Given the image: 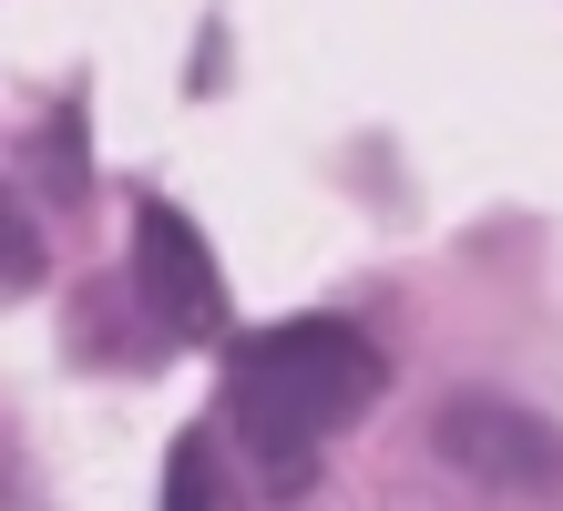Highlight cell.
Here are the masks:
<instances>
[{
    "mask_svg": "<svg viewBox=\"0 0 563 511\" xmlns=\"http://www.w3.org/2000/svg\"><path fill=\"white\" fill-rule=\"evenodd\" d=\"M430 440H441L451 470H472V481H492V491H553L563 481V440L533 420V409H512V399H451Z\"/></svg>",
    "mask_w": 563,
    "mask_h": 511,
    "instance_id": "obj_3",
    "label": "cell"
},
{
    "mask_svg": "<svg viewBox=\"0 0 563 511\" xmlns=\"http://www.w3.org/2000/svg\"><path fill=\"white\" fill-rule=\"evenodd\" d=\"M134 287H144V307L175 337H216L225 327V277H216V246L195 235V215L185 204H134Z\"/></svg>",
    "mask_w": 563,
    "mask_h": 511,
    "instance_id": "obj_2",
    "label": "cell"
},
{
    "mask_svg": "<svg viewBox=\"0 0 563 511\" xmlns=\"http://www.w3.org/2000/svg\"><path fill=\"white\" fill-rule=\"evenodd\" d=\"M164 511H216V440L185 430L175 460H164Z\"/></svg>",
    "mask_w": 563,
    "mask_h": 511,
    "instance_id": "obj_4",
    "label": "cell"
},
{
    "mask_svg": "<svg viewBox=\"0 0 563 511\" xmlns=\"http://www.w3.org/2000/svg\"><path fill=\"white\" fill-rule=\"evenodd\" d=\"M21 287H42V235H31L21 195L0 185V297H21Z\"/></svg>",
    "mask_w": 563,
    "mask_h": 511,
    "instance_id": "obj_5",
    "label": "cell"
},
{
    "mask_svg": "<svg viewBox=\"0 0 563 511\" xmlns=\"http://www.w3.org/2000/svg\"><path fill=\"white\" fill-rule=\"evenodd\" d=\"M379 399V348L349 318H287L256 327L236 358H225V430L246 440L256 481L297 491L328 451V430H349L358 409Z\"/></svg>",
    "mask_w": 563,
    "mask_h": 511,
    "instance_id": "obj_1",
    "label": "cell"
}]
</instances>
